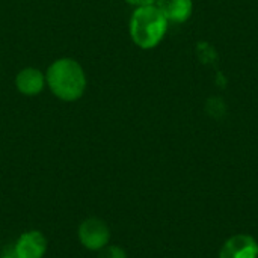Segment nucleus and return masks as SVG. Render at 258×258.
Instances as JSON below:
<instances>
[{
  "instance_id": "obj_9",
  "label": "nucleus",
  "mask_w": 258,
  "mask_h": 258,
  "mask_svg": "<svg viewBox=\"0 0 258 258\" xmlns=\"http://www.w3.org/2000/svg\"><path fill=\"white\" fill-rule=\"evenodd\" d=\"M128 5H133L136 8H142V6H151L156 3V0H125Z\"/></svg>"
},
{
  "instance_id": "obj_10",
  "label": "nucleus",
  "mask_w": 258,
  "mask_h": 258,
  "mask_svg": "<svg viewBox=\"0 0 258 258\" xmlns=\"http://www.w3.org/2000/svg\"><path fill=\"white\" fill-rule=\"evenodd\" d=\"M0 258H17L14 255V251H12V254H5V255H2Z\"/></svg>"
},
{
  "instance_id": "obj_4",
  "label": "nucleus",
  "mask_w": 258,
  "mask_h": 258,
  "mask_svg": "<svg viewBox=\"0 0 258 258\" xmlns=\"http://www.w3.org/2000/svg\"><path fill=\"white\" fill-rule=\"evenodd\" d=\"M45 251L47 240L44 234L36 230L23 233L14 246V255L17 258H42Z\"/></svg>"
},
{
  "instance_id": "obj_8",
  "label": "nucleus",
  "mask_w": 258,
  "mask_h": 258,
  "mask_svg": "<svg viewBox=\"0 0 258 258\" xmlns=\"http://www.w3.org/2000/svg\"><path fill=\"white\" fill-rule=\"evenodd\" d=\"M98 258H127V254L122 248L115 245H106L103 249H100Z\"/></svg>"
},
{
  "instance_id": "obj_3",
  "label": "nucleus",
  "mask_w": 258,
  "mask_h": 258,
  "mask_svg": "<svg viewBox=\"0 0 258 258\" xmlns=\"http://www.w3.org/2000/svg\"><path fill=\"white\" fill-rule=\"evenodd\" d=\"M79 240L89 251H100L110 240V230L103 219L89 218L79 227Z\"/></svg>"
},
{
  "instance_id": "obj_7",
  "label": "nucleus",
  "mask_w": 258,
  "mask_h": 258,
  "mask_svg": "<svg viewBox=\"0 0 258 258\" xmlns=\"http://www.w3.org/2000/svg\"><path fill=\"white\" fill-rule=\"evenodd\" d=\"M156 6L168 21L184 23L192 14V0H156Z\"/></svg>"
},
{
  "instance_id": "obj_1",
  "label": "nucleus",
  "mask_w": 258,
  "mask_h": 258,
  "mask_svg": "<svg viewBox=\"0 0 258 258\" xmlns=\"http://www.w3.org/2000/svg\"><path fill=\"white\" fill-rule=\"evenodd\" d=\"M45 82L62 101H76L86 89V74L82 65L71 57L54 60L45 73Z\"/></svg>"
},
{
  "instance_id": "obj_6",
  "label": "nucleus",
  "mask_w": 258,
  "mask_h": 258,
  "mask_svg": "<svg viewBox=\"0 0 258 258\" xmlns=\"http://www.w3.org/2000/svg\"><path fill=\"white\" fill-rule=\"evenodd\" d=\"M45 76L36 68H24L15 77V86L23 95H36L45 86Z\"/></svg>"
},
{
  "instance_id": "obj_2",
  "label": "nucleus",
  "mask_w": 258,
  "mask_h": 258,
  "mask_svg": "<svg viewBox=\"0 0 258 258\" xmlns=\"http://www.w3.org/2000/svg\"><path fill=\"white\" fill-rule=\"evenodd\" d=\"M168 30V20L156 5L136 8L130 18V36L133 42L144 48H154Z\"/></svg>"
},
{
  "instance_id": "obj_5",
  "label": "nucleus",
  "mask_w": 258,
  "mask_h": 258,
  "mask_svg": "<svg viewBox=\"0 0 258 258\" xmlns=\"http://www.w3.org/2000/svg\"><path fill=\"white\" fill-rule=\"evenodd\" d=\"M219 258H258L257 240L248 234L233 236L221 248Z\"/></svg>"
}]
</instances>
